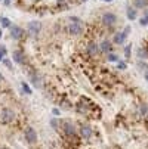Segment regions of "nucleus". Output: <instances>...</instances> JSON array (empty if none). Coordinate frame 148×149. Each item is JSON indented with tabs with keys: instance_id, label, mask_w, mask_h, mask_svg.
I'll list each match as a JSON object with an SVG mask.
<instances>
[{
	"instance_id": "1",
	"label": "nucleus",
	"mask_w": 148,
	"mask_h": 149,
	"mask_svg": "<svg viewBox=\"0 0 148 149\" xmlns=\"http://www.w3.org/2000/svg\"><path fill=\"white\" fill-rule=\"evenodd\" d=\"M13 118H15V114H13V111L9 109V108H5V109H2V112H0V121H2L3 124L12 123Z\"/></svg>"
},
{
	"instance_id": "2",
	"label": "nucleus",
	"mask_w": 148,
	"mask_h": 149,
	"mask_svg": "<svg viewBox=\"0 0 148 149\" xmlns=\"http://www.w3.org/2000/svg\"><path fill=\"white\" fill-rule=\"evenodd\" d=\"M24 136H25L28 143H34L37 140V133H36V130L33 129V127H27V129L24 130Z\"/></svg>"
},
{
	"instance_id": "3",
	"label": "nucleus",
	"mask_w": 148,
	"mask_h": 149,
	"mask_svg": "<svg viewBox=\"0 0 148 149\" xmlns=\"http://www.w3.org/2000/svg\"><path fill=\"white\" fill-rule=\"evenodd\" d=\"M40 30H41V24L39 22V21H31V22H28V34L30 36L39 34Z\"/></svg>"
},
{
	"instance_id": "4",
	"label": "nucleus",
	"mask_w": 148,
	"mask_h": 149,
	"mask_svg": "<svg viewBox=\"0 0 148 149\" xmlns=\"http://www.w3.org/2000/svg\"><path fill=\"white\" fill-rule=\"evenodd\" d=\"M129 33H130V27H126L123 33H117V34L114 36V43H117V45L124 43V40H126V37H128Z\"/></svg>"
},
{
	"instance_id": "5",
	"label": "nucleus",
	"mask_w": 148,
	"mask_h": 149,
	"mask_svg": "<svg viewBox=\"0 0 148 149\" xmlns=\"http://www.w3.org/2000/svg\"><path fill=\"white\" fill-rule=\"evenodd\" d=\"M22 34H24V31H22V28H21V27H18V25H11V37H12V38L19 40L21 37H22Z\"/></svg>"
},
{
	"instance_id": "6",
	"label": "nucleus",
	"mask_w": 148,
	"mask_h": 149,
	"mask_svg": "<svg viewBox=\"0 0 148 149\" xmlns=\"http://www.w3.org/2000/svg\"><path fill=\"white\" fill-rule=\"evenodd\" d=\"M102 22H104L105 25H113V24L117 22V16H116L114 13H105V15L102 16Z\"/></svg>"
},
{
	"instance_id": "7",
	"label": "nucleus",
	"mask_w": 148,
	"mask_h": 149,
	"mask_svg": "<svg viewBox=\"0 0 148 149\" xmlns=\"http://www.w3.org/2000/svg\"><path fill=\"white\" fill-rule=\"evenodd\" d=\"M68 30H70V34L79 36V34H81V31H83V25H81V22H73Z\"/></svg>"
},
{
	"instance_id": "8",
	"label": "nucleus",
	"mask_w": 148,
	"mask_h": 149,
	"mask_svg": "<svg viewBox=\"0 0 148 149\" xmlns=\"http://www.w3.org/2000/svg\"><path fill=\"white\" fill-rule=\"evenodd\" d=\"M12 56H13V61H15L16 63H24V61H25L24 53L21 52V50H15V52L12 53Z\"/></svg>"
},
{
	"instance_id": "9",
	"label": "nucleus",
	"mask_w": 148,
	"mask_h": 149,
	"mask_svg": "<svg viewBox=\"0 0 148 149\" xmlns=\"http://www.w3.org/2000/svg\"><path fill=\"white\" fill-rule=\"evenodd\" d=\"M80 133H81V136L84 137V139H89L90 136H92V129L89 125H83L81 129H80Z\"/></svg>"
},
{
	"instance_id": "10",
	"label": "nucleus",
	"mask_w": 148,
	"mask_h": 149,
	"mask_svg": "<svg viewBox=\"0 0 148 149\" xmlns=\"http://www.w3.org/2000/svg\"><path fill=\"white\" fill-rule=\"evenodd\" d=\"M62 125H64V129H65V133L67 134H74V125L70 123V121H62Z\"/></svg>"
},
{
	"instance_id": "11",
	"label": "nucleus",
	"mask_w": 148,
	"mask_h": 149,
	"mask_svg": "<svg viewBox=\"0 0 148 149\" xmlns=\"http://www.w3.org/2000/svg\"><path fill=\"white\" fill-rule=\"evenodd\" d=\"M88 52H89L90 55H96V52H98V45H96V43H90V45L88 46Z\"/></svg>"
},
{
	"instance_id": "12",
	"label": "nucleus",
	"mask_w": 148,
	"mask_h": 149,
	"mask_svg": "<svg viewBox=\"0 0 148 149\" xmlns=\"http://www.w3.org/2000/svg\"><path fill=\"white\" fill-rule=\"evenodd\" d=\"M0 24L3 28H11V19L9 18H0Z\"/></svg>"
},
{
	"instance_id": "13",
	"label": "nucleus",
	"mask_w": 148,
	"mask_h": 149,
	"mask_svg": "<svg viewBox=\"0 0 148 149\" xmlns=\"http://www.w3.org/2000/svg\"><path fill=\"white\" fill-rule=\"evenodd\" d=\"M135 6L136 8H147L148 6V0H135Z\"/></svg>"
},
{
	"instance_id": "14",
	"label": "nucleus",
	"mask_w": 148,
	"mask_h": 149,
	"mask_svg": "<svg viewBox=\"0 0 148 149\" xmlns=\"http://www.w3.org/2000/svg\"><path fill=\"white\" fill-rule=\"evenodd\" d=\"M110 47H111V45H110V41H108V40H104L102 43H101V50H104V52L110 50Z\"/></svg>"
},
{
	"instance_id": "15",
	"label": "nucleus",
	"mask_w": 148,
	"mask_h": 149,
	"mask_svg": "<svg viewBox=\"0 0 148 149\" xmlns=\"http://www.w3.org/2000/svg\"><path fill=\"white\" fill-rule=\"evenodd\" d=\"M126 15H128L129 19H135L136 18V10L135 9H128V13H126Z\"/></svg>"
},
{
	"instance_id": "16",
	"label": "nucleus",
	"mask_w": 148,
	"mask_h": 149,
	"mask_svg": "<svg viewBox=\"0 0 148 149\" xmlns=\"http://www.w3.org/2000/svg\"><path fill=\"white\" fill-rule=\"evenodd\" d=\"M21 86H22V90H25V93H27V95H31V89L28 87V84H27V83H22Z\"/></svg>"
},
{
	"instance_id": "17",
	"label": "nucleus",
	"mask_w": 148,
	"mask_h": 149,
	"mask_svg": "<svg viewBox=\"0 0 148 149\" xmlns=\"http://www.w3.org/2000/svg\"><path fill=\"white\" fill-rule=\"evenodd\" d=\"M5 55H6V47H5V46H2V47H0V61H3Z\"/></svg>"
},
{
	"instance_id": "18",
	"label": "nucleus",
	"mask_w": 148,
	"mask_h": 149,
	"mask_svg": "<svg viewBox=\"0 0 148 149\" xmlns=\"http://www.w3.org/2000/svg\"><path fill=\"white\" fill-rule=\"evenodd\" d=\"M108 61H111V62H119V56H116V55H108Z\"/></svg>"
},
{
	"instance_id": "19",
	"label": "nucleus",
	"mask_w": 148,
	"mask_h": 149,
	"mask_svg": "<svg viewBox=\"0 0 148 149\" xmlns=\"http://www.w3.org/2000/svg\"><path fill=\"white\" fill-rule=\"evenodd\" d=\"M139 24H141L142 27H145V25L148 24V18H147V16H144V18H141V21H139Z\"/></svg>"
},
{
	"instance_id": "20",
	"label": "nucleus",
	"mask_w": 148,
	"mask_h": 149,
	"mask_svg": "<svg viewBox=\"0 0 148 149\" xmlns=\"http://www.w3.org/2000/svg\"><path fill=\"white\" fill-rule=\"evenodd\" d=\"M130 50H132V47H130V46H126V49H124V55H126V58H129Z\"/></svg>"
},
{
	"instance_id": "21",
	"label": "nucleus",
	"mask_w": 148,
	"mask_h": 149,
	"mask_svg": "<svg viewBox=\"0 0 148 149\" xmlns=\"http://www.w3.org/2000/svg\"><path fill=\"white\" fill-rule=\"evenodd\" d=\"M119 68H120V70H126V63L121 62V61H119Z\"/></svg>"
},
{
	"instance_id": "22",
	"label": "nucleus",
	"mask_w": 148,
	"mask_h": 149,
	"mask_svg": "<svg viewBox=\"0 0 148 149\" xmlns=\"http://www.w3.org/2000/svg\"><path fill=\"white\" fill-rule=\"evenodd\" d=\"M70 21H73V22H81V21H80L77 16H71V18H70Z\"/></svg>"
},
{
	"instance_id": "23",
	"label": "nucleus",
	"mask_w": 148,
	"mask_h": 149,
	"mask_svg": "<svg viewBox=\"0 0 148 149\" xmlns=\"http://www.w3.org/2000/svg\"><path fill=\"white\" fill-rule=\"evenodd\" d=\"M138 55H139V56H145V50L139 49V50H138Z\"/></svg>"
},
{
	"instance_id": "24",
	"label": "nucleus",
	"mask_w": 148,
	"mask_h": 149,
	"mask_svg": "<svg viewBox=\"0 0 148 149\" xmlns=\"http://www.w3.org/2000/svg\"><path fill=\"white\" fill-rule=\"evenodd\" d=\"M5 65H6V67H9V68H11V67H12V63H11V62H9V61H5Z\"/></svg>"
},
{
	"instance_id": "25",
	"label": "nucleus",
	"mask_w": 148,
	"mask_h": 149,
	"mask_svg": "<svg viewBox=\"0 0 148 149\" xmlns=\"http://www.w3.org/2000/svg\"><path fill=\"white\" fill-rule=\"evenodd\" d=\"M58 114H59V109L55 108V109H53V115H58Z\"/></svg>"
},
{
	"instance_id": "26",
	"label": "nucleus",
	"mask_w": 148,
	"mask_h": 149,
	"mask_svg": "<svg viewBox=\"0 0 148 149\" xmlns=\"http://www.w3.org/2000/svg\"><path fill=\"white\" fill-rule=\"evenodd\" d=\"M144 75H145V80L148 81V71H145V74H144Z\"/></svg>"
},
{
	"instance_id": "27",
	"label": "nucleus",
	"mask_w": 148,
	"mask_h": 149,
	"mask_svg": "<svg viewBox=\"0 0 148 149\" xmlns=\"http://www.w3.org/2000/svg\"><path fill=\"white\" fill-rule=\"evenodd\" d=\"M102 2H108V3H111V2H113V0H102Z\"/></svg>"
},
{
	"instance_id": "28",
	"label": "nucleus",
	"mask_w": 148,
	"mask_h": 149,
	"mask_svg": "<svg viewBox=\"0 0 148 149\" xmlns=\"http://www.w3.org/2000/svg\"><path fill=\"white\" fill-rule=\"evenodd\" d=\"M0 81H3V75L2 74H0Z\"/></svg>"
},
{
	"instance_id": "29",
	"label": "nucleus",
	"mask_w": 148,
	"mask_h": 149,
	"mask_svg": "<svg viewBox=\"0 0 148 149\" xmlns=\"http://www.w3.org/2000/svg\"><path fill=\"white\" fill-rule=\"evenodd\" d=\"M83 2H86V0H83Z\"/></svg>"
}]
</instances>
